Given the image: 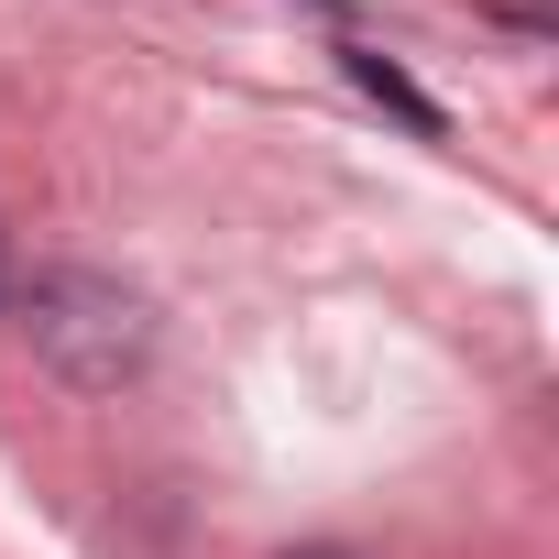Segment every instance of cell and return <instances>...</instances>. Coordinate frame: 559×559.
I'll return each mask as SVG.
<instances>
[{
    "instance_id": "7a4b0ae2",
    "label": "cell",
    "mask_w": 559,
    "mask_h": 559,
    "mask_svg": "<svg viewBox=\"0 0 559 559\" xmlns=\"http://www.w3.org/2000/svg\"><path fill=\"white\" fill-rule=\"evenodd\" d=\"M308 559H341V548H308Z\"/></svg>"
},
{
    "instance_id": "6da1fadb",
    "label": "cell",
    "mask_w": 559,
    "mask_h": 559,
    "mask_svg": "<svg viewBox=\"0 0 559 559\" xmlns=\"http://www.w3.org/2000/svg\"><path fill=\"white\" fill-rule=\"evenodd\" d=\"M23 319H34V341H45V362L56 373H78V384H121L132 362H143V297L132 286H110V274H34L23 286Z\"/></svg>"
}]
</instances>
